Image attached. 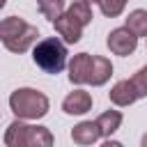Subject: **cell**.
<instances>
[{
	"mask_svg": "<svg viewBox=\"0 0 147 147\" xmlns=\"http://www.w3.org/2000/svg\"><path fill=\"white\" fill-rule=\"evenodd\" d=\"M39 30L18 16H7L0 21V41L11 53H25L32 44H37Z\"/></svg>",
	"mask_w": 147,
	"mask_h": 147,
	"instance_id": "6da1fadb",
	"label": "cell"
},
{
	"mask_svg": "<svg viewBox=\"0 0 147 147\" xmlns=\"http://www.w3.org/2000/svg\"><path fill=\"white\" fill-rule=\"evenodd\" d=\"M9 108L16 117L21 119H39L48 113L51 101L44 92L32 90V87H18L9 96Z\"/></svg>",
	"mask_w": 147,
	"mask_h": 147,
	"instance_id": "7a4b0ae2",
	"label": "cell"
},
{
	"mask_svg": "<svg viewBox=\"0 0 147 147\" xmlns=\"http://www.w3.org/2000/svg\"><path fill=\"white\" fill-rule=\"evenodd\" d=\"M5 145L7 147H51L53 136L46 126L25 124L21 117L11 122L5 131Z\"/></svg>",
	"mask_w": 147,
	"mask_h": 147,
	"instance_id": "3957f363",
	"label": "cell"
},
{
	"mask_svg": "<svg viewBox=\"0 0 147 147\" xmlns=\"http://www.w3.org/2000/svg\"><path fill=\"white\" fill-rule=\"evenodd\" d=\"M67 55H69L67 46L57 37H46V39L37 41V46L32 51L34 64L46 74H60L67 67Z\"/></svg>",
	"mask_w": 147,
	"mask_h": 147,
	"instance_id": "277c9868",
	"label": "cell"
},
{
	"mask_svg": "<svg viewBox=\"0 0 147 147\" xmlns=\"http://www.w3.org/2000/svg\"><path fill=\"white\" fill-rule=\"evenodd\" d=\"M136 46H138V37L124 25V28H115L110 34H108V48H110V53H115V55H122V57H126V55H131L133 51H136Z\"/></svg>",
	"mask_w": 147,
	"mask_h": 147,
	"instance_id": "5b68a950",
	"label": "cell"
},
{
	"mask_svg": "<svg viewBox=\"0 0 147 147\" xmlns=\"http://www.w3.org/2000/svg\"><path fill=\"white\" fill-rule=\"evenodd\" d=\"M53 25H55V32L67 41V44H76V41H80V37H83V23H78L69 11H64L60 18H55L53 21Z\"/></svg>",
	"mask_w": 147,
	"mask_h": 147,
	"instance_id": "8992f818",
	"label": "cell"
},
{
	"mask_svg": "<svg viewBox=\"0 0 147 147\" xmlns=\"http://www.w3.org/2000/svg\"><path fill=\"white\" fill-rule=\"evenodd\" d=\"M62 110L67 115H85L87 110H92V94L85 92V90L69 92L62 101Z\"/></svg>",
	"mask_w": 147,
	"mask_h": 147,
	"instance_id": "52a82bcc",
	"label": "cell"
},
{
	"mask_svg": "<svg viewBox=\"0 0 147 147\" xmlns=\"http://www.w3.org/2000/svg\"><path fill=\"white\" fill-rule=\"evenodd\" d=\"M140 99V94H138V90H136V85H133V80L131 78H126V80H117L115 85H113V90H110V101L115 103V106H131V103H136Z\"/></svg>",
	"mask_w": 147,
	"mask_h": 147,
	"instance_id": "ba28073f",
	"label": "cell"
},
{
	"mask_svg": "<svg viewBox=\"0 0 147 147\" xmlns=\"http://www.w3.org/2000/svg\"><path fill=\"white\" fill-rule=\"evenodd\" d=\"M69 67V80L76 85H85L90 78V67H92V55L90 53H78L71 57Z\"/></svg>",
	"mask_w": 147,
	"mask_h": 147,
	"instance_id": "9c48e42d",
	"label": "cell"
},
{
	"mask_svg": "<svg viewBox=\"0 0 147 147\" xmlns=\"http://www.w3.org/2000/svg\"><path fill=\"white\" fill-rule=\"evenodd\" d=\"M110 76H113V64H110V60L103 57V55H92V67H90V78H87V83L94 85V87H99V85H106Z\"/></svg>",
	"mask_w": 147,
	"mask_h": 147,
	"instance_id": "30bf717a",
	"label": "cell"
},
{
	"mask_svg": "<svg viewBox=\"0 0 147 147\" xmlns=\"http://www.w3.org/2000/svg\"><path fill=\"white\" fill-rule=\"evenodd\" d=\"M99 138H101V129H99L96 119L94 122H80L71 129V140L76 145H94Z\"/></svg>",
	"mask_w": 147,
	"mask_h": 147,
	"instance_id": "8fae6325",
	"label": "cell"
},
{
	"mask_svg": "<svg viewBox=\"0 0 147 147\" xmlns=\"http://www.w3.org/2000/svg\"><path fill=\"white\" fill-rule=\"evenodd\" d=\"M96 124L101 129V138H110L122 124V113L119 110H106L96 117Z\"/></svg>",
	"mask_w": 147,
	"mask_h": 147,
	"instance_id": "7c38bea8",
	"label": "cell"
},
{
	"mask_svg": "<svg viewBox=\"0 0 147 147\" xmlns=\"http://www.w3.org/2000/svg\"><path fill=\"white\" fill-rule=\"evenodd\" d=\"M126 28L136 37H147V11L145 9H133L126 16Z\"/></svg>",
	"mask_w": 147,
	"mask_h": 147,
	"instance_id": "4fadbf2b",
	"label": "cell"
},
{
	"mask_svg": "<svg viewBox=\"0 0 147 147\" xmlns=\"http://www.w3.org/2000/svg\"><path fill=\"white\" fill-rule=\"evenodd\" d=\"M37 9L44 14V18L53 23L64 14V0H37Z\"/></svg>",
	"mask_w": 147,
	"mask_h": 147,
	"instance_id": "5bb4252c",
	"label": "cell"
},
{
	"mask_svg": "<svg viewBox=\"0 0 147 147\" xmlns=\"http://www.w3.org/2000/svg\"><path fill=\"white\" fill-rule=\"evenodd\" d=\"M78 23H83V25H87V23H92V9H90V2H85V0H76V2H71V7L67 9Z\"/></svg>",
	"mask_w": 147,
	"mask_h": 147,
	"instance_id": "9a60e30c",
	"label": "cell"
},
{
	"mask_svg": "<svg viewBox=\"0 0 147 147\" xmlns=\"http://www.w3.org/2000/svg\"><path fill=\"white\" fill-rule=\"evenodd\" d=\"M96 2H99L101 14L103 16H110V18L119 16L124 11V7H126V0H96Z\"/></svg>",
	"mask_w": 147,
	"mask_h": 147,
	"instance_id": "2e32d148",
	"label": "cell"
},
{
	"mask_svg": "<svg viewBox=\"0 0 147 147\" xmlns=\"http://www.w3.org/2000/svg\"><path fill=\"white\" fill-rule=\"evenodd\" d=\"M133 85H136V90H138V94H140V99L142 96H147V64L145 67H140L136 74H133Z\"/></svg>",
	"mask_w": 147,
	"mask_h": 147,
	"instance_id": "e0dca14e",
	"label": "cell"
},
{
	"mask_svg": "<svg viewBox=\"0 0 147 147\" xmlns=\"http://www.w3.org/2000/svg\"><path fill=\"white\" fill-rule=\"evenodd\" d=\"M140 142H142V147H147V133L142 136V140H140Z\"/></svg>",
	"mask_w": 147,
	"mask_h": 147,
	"instance_id": "ac0fdd59",
	"label": "cell"
},
{
	"mask_svg": "<svg viewBox=\"0 0 147 147\" xmlns=\"http://www.w3.org/2000/svg\"><path fill=\"white\" fill-rule=\"evenodd\" d=\"M5 2H7V0H0V9H2V7H5Z\"/></svg>",
	"mask_w": 147,
	"mask_h": 147,
	"instance_id": "d6986e66",
	"label": "cell"
},
{
	"mask_svg": "<svg viewBox=\"0 0 147 147\" xmlns=\"http://www.w3.org/2000/svg\"><path fill=\"white\" fill-rule=\"evenodd\" d=\"M85 2H96V0H85Z\"/></svg>",
	"mask_w": 147,
	"mask_h": 147,
	"instance_id": "ffe728a7",
	"label": "cell"
}]
</instances>
